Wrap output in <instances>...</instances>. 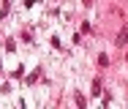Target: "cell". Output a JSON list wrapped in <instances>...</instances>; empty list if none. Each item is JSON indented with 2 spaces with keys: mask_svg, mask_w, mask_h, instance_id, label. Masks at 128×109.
<instances>
[{
  "mask_svg": "<svg viewBox=\"0 0 128 109\" xmlns=\"http://www.w3.org/2000/svg\"><path fill=\"white\" fill-rule=\"evenodd\" d=\"M126 41H128V27H123V30H120V36H117V46H123Z\"/></svg>",
  "mask_w": 128,
  "mask_h": 109,
  "instance_id": "6da1fadb",
  "label": "cell"
}]
</instances>
